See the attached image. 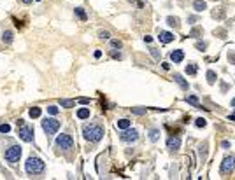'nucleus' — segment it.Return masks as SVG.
I'll list each match as a JSON object with an SVG mask.
<instances>
[{"mask_svg":"<svg viewBox=\"0 0 235 180\" xmlns=\"http://www.w3.org/2000/svg\"><path fill=\"white\" fill-rule=\"evenodd\" d=\"M160 40H161L163 44H168V42L174 40V35L170 33V32H160Z\"/></svg>","mask_w":235,"mask_h":180,"instance_id":"nucleus-11","label":"nucleus"},{"mask_svg":"<svg viewBox=\"0 0 235 180\" xmlns=\"http://www.w3.org/2000/svg\"><path fill=\"white\" fill-rule=\"evenodd\" d=\"M76 14H77V16H79V18H81L82 21H86V12H84V11H82L81 7H77V9H76Z\"/></svg>","mask_w":235,"mask_h":180,"instance_id":"nucleus-25","label":"nucleus"},{"mask_svg":"<svg viewBox=\"0 0 235 180\" xmlns=\"http://www.w3.org/2000/svg\"><path fill=\"white\" fill-rule=\"evenodd\" d=\"M147 112V108L146 107H142V108H139V107H132V114H135V116H144Z\"/></svg>","mask_w":235,"mask_h":180,"instance_id":"nucleus-17","label":"nucleus"},{"mask_svg":"<svg viewBox=\"0 0 235 180\" xmlns=\"http://www.w3.org/2000/svg\"><path fill=\"white\" fill-rule=\"evenodd\" d=\"M207 47V44L205 42H197V49H200V51H204Z\"/></svg>","mask_w":235,"mask_h":180,"instance_id":"nucleus-31","label":"nucleus"},{"mask_svg":"<svg viewBox=\"0 0 235 180\" xmlns=\"http://www.w3.org/2000/svg\"><path fill=\"white\" fill-rule=\"evenodd\" d=\"M232 107H233V108H235V98H233V100H232Z\"/></svg>","mask_w":235,"mask_h":180,"instance_id":"nucleus-38","label":"nucleus"},{"mask_svg":"<svg viewBox=\"0 0 235 180\" xmlns=\"http://www.w3.org/2000/svg\"><path fill=\"white\" fill-rule=\"evenodd\" d=\"M21 157V147L19 145H12L11 149L5 150V161L11 163V164H16Z\"/></svg>","mask_w":235,"mask_h":180,"instance_id":"nucleus-5","label":"nucleus"},{"mask_svg":"<svg viewBox=\"0 0 235 180\" xmlns=\"http://www.w3.org/2000/svg\"><path fill=\"white\" fill-rule=\"evenodd\" d=\"M42 129L46 135H54L60 129V121H56L54 117H46L42 121Z\"/></svg>","mask_w":235,"mask_h":180,"instance_id":"nucleus-4","label":"nucleus"},{"mask_svg":"<svg viewBox=\"0 0 235 180\" xmlns=\"http://www.w3.org/2000/svg\"><path fill=\"white\" fill-rule=\"evenodd\" d=\"M28 114H30L32 119H37V117H40V108H39V107H33V108H30Z\"/></svg>","mask_w":235,"mask_h":180,"instance_id":"nucleus-18","label":"nucleus"},{"mask_svg":"<svg viewBox=\"0 0 235 180\" xmlns=\"http://www.w3.org/2000/svg\"><path fill=\"white\" fill-rule=\"evenodd\" d=\"M230 121H235V116H230Z\"/></svg>","mask_w":235,"mask_h":180,"instance_id":"nucleus-39","label":"nucleus"},{"mask_svg":"<svg viewBox=\"0 0 235 180\" xmlns=\"http://www.w3.org/2000/svg\"><path fill=\"white\" fill-rule=\"evenodd\" d=\"M98 37H100V39H109L111 35H109V32H100V33H98Z\"/></svg>","mask_w":235,"mask_h":180,"instance_id":"nucleus-32","label":"nucleus"},{"mask_svg":"<svg viewBox=\"0 0 235 180\" xmlns=\"http://www.w3.org/2000/svg\"><path fill=\"white\" fill-rule=\"evenodd\" d=\"M77 117L79 119H88L90 117V108H79L77 110Z\"/></svg>","mask_w":235,"mask_h":180,"instance_id":"nucleus-15","label":"nucleus"},{"mask_svg":"<svg viewBox=\"0 0 235 180\" xmlns=\"http://www.w3.org/2000/svg\"><path fill=\"white\" fill-rule=\"evenodd\" d=\"M228 61L235 65V54H233V53H228Z\"/></svg>","mask_w":235,"mask_h":180,"instance_id":"nucleus-35","label":"nucleus"},{"mask_svg":"<svg viewBox=\"0 0 235 180\" xmlns=\"http://www.w3.org/2000/svg\"><path fill=\"white\" fill-rule=\"evenodd\" d=\"M191 37H198V35H202V28H195V30H191V33H189Z\"/></svg>","mask_w":235,"mask_h":180,"instance_id":"nucleus-30","label":"nucleus"},{"mask_svg":"<svg viewBox=\"0 0 235 180\" xmlns=\"http://www.w3.org/2000/svg\"><path fill=\"white\" fill-rule=\"evenodd\" d=\"M18 135L23 142H32L33 140V128L32 126H25L23 121H18Z\"/></svg>","mask_w":235,"mask_h":180,"instance_id":"nucleus-3","label":"nucleus"},{"mask_svg":"<svg viewBox=\"0 0 235 180\" xmlns=\"http://www.w3.org/2000/svg\"><path fill=\"white\" fill-rule=\"evenodd\" d=\"M137 138H139L137 129L126 128V129H123V133H121V140H123V142H135Z\"/></svg>","mask_w":235,"mask_h":180,"instance_id":"nucleus-8","label":"nucleus"},{"mask_svg":"<svg viewBox=\"0 0 235 180\" xmlns=\"http://www.w3.org/2000/svg\"><path fill=\"white\" fill-rule=\"evenodd\" d=\"M60 105L65 107V108H70V107L76 105V102H74V100H60Z\"/></svg>","mask_w":235,"mask_h":180,"instance_id":"nucleus-22","label":"nucleus"},{"mask_svg":"<svg viewBox=\"0 0 235 180\" xmlns=\"http://www.w3.org/2000/svg\"><path fill=\"white\" fill-rule=\"evenodd\" d=\"M174 81H176V82H177V84H179V86H181L183 89H189V84H188V82H186V81L183 79V75L176 74V75H174Z\"/></svg>","mask_w":235,"mask_h":180,"instance_id":"nucleus-13","label":"nucleus"},{"mask_svg":"<svg viewBox=\"0 0 235 180\" xmlns=\"http://www.w3.org/2000/svg\"><path fill=\"white\" fill-rule=\"evenodd\" d=\"M2 40H4L5 44H11V42H12V32H9V30H7V32H4Z\"/></svg>","mask_w":235,"mask_h":180,"instance_id":"nucleus-19","label":"nucleus"},{"mask_svg":"<svg viewBox=\"0 0 235 180\" xmlns=\"http://www.w3.org/2000/svg\"><path fill=\"white\" fill-rule=\"evenodd\" d=\"M149 51H151V54H153V58H155V60H160V51H158V49L151 47V49H149Z\"/></svg>","mask_w":235,"mask_h":180,"instance_id":"nucleus-29","label":"nucleus"},{"mask_svg":"<svg viewBox=\"0 0 235 180\" xmlns=\"http://www.w3.org/2000/svg\"><path fill=\"white\" fill-rule=\"evenodd\" d=\"M195 124H197V126H198V128H204V126H205V124H207V122H205V119H204V117H198V119H197V121H195Z\"/></svg>","mask_w":235,"mask_h":180,"instance_id":"nucleus-27","label":"nucleus"},{"mask_svg":"<svg viewBox=\"0 0 235 180\" xmlns=\"http://www.w3.org/2000/svg\"><path fill=\"white\" fill-rule=\"evenodd\" d=\"M77 102H79V103H82V105H90V98H79Z\"/></svg>","mask_w":235,"mask_h":180,"instance_id":"nucleus-33","label":"nucleus"},{"mask_svg":"<svg viewBox=\"0 0 235 180\" xmlns=\"http://www.w3.org/2000/svg\"><path fill=\"white\" fill-rule=\"evenodd\" d=\"M186 102H188V103H191L193 107H200V102H198V98H197V96H186Z\"/></svg>","mask_w":235,"mask_h":180,"instance_id":"nucleus-21","label":"nucleus"},{"mask_svg":"<svg viewBox=\"0 0 235 180\" xmlns=\"http://www.w3.org/2000/svg\"><path fill=\"white\" fill-rule=\"evenodd\" d=\"M37 2H40V0H37Z\"/></svg>","mask_w":235,"mask_h":180,"instance_id":"nucleus-41","label":"nucleus"},{"mask_svg":"<svg viewBox=\"0 0 235 180\" xmlns=\"http://www.w3.org/2000/svg\"><path fill=\"white\" fill-rule=\"evenodd\" d=\"M158 137H160V131L158 129H151V131H149V140H151V142H156Z\"/></svg>","mask_w":235,"mask_h":180,"instance_id":"nucleus-20","label":"nucleus"},{"mask_svg":"<svg viewBox=\"0 0 235 180\" xmlns=\"http://www.w3.org/2000/svg\"><path fill=\"white\" fill-rule=\"evenodd\" d=\"M193 9H195L197 12H202V11L207 9V4L204 2V0H195V2H193Z\"/></svg>","mask_w":235,"mask_h":180,"instance_id":"nucleus-12","label":"nucleus"},{"mask_svg":"<svg viewBox=\"0 0 235 180\" xmlns=\"http://www.w3.org/2000/svg\"><path fill=\"white\" fill-rule=\"evenodd\" d=\"M112 58H118V60H119V58H121V54H119V53H112Z\"/></svg>","mask_w":235,"mask_h":180,"instance_id":"nucleus-37","label":"nucleus"},{"mask_svg":"<svg viewBox=\"0 0 235 180\" xmlns=\"http://www.w3.org/2000/svg\"><path fill=\"white\" fill-rule=\"evenodd\" d=\"M111 46H112V47H118V49H119V47H121V42H119V40H112V42H111Z\"/></svg>","mask_w":235,"mask_h":180,"instance_id":"nucleus-34","label":"nucleus"},{"mask_svg":"<svg viewBox=\"0 0 235 180\" xmlns=\"http://www.w3.org/2000/svg\"><path fill=\"white\" fill-rule=\"evenodd\" d=\"M9 131H11L9 124H0V133H9Z\"/></svg>","mask_w":235,"mask_h":180,"instance_id":"nucleus-28","label":"nucleus"},{"mask_svg":"<svg viewBox=\"0 0 235 180\" xmlns=\"http://www.w3.org/2000/svg\"><path fill=\"white\" fill-rule=\"evenodd\" d=\"M167 21H168V25H170V26H174V28H179V19H177V18H172V16H170Z\"/></svg>","mask_w":235,"mask_h":180,"instance_id":"nucleus-24","label":"nucleus"},{"mask_svg":"<svg viewBox=\"0 0 235 180\" xmlns=\"http://www.w3.org/2000/svg\"><path fill=\"white\" fill-rule=\"evenodd\" d=\"M170 60H172L174 63H181V61L184 60V53H183L181 49H177V51H172V53H170Z\"/></svg>","mask_w":235,"mask_h":180,"instance_id":"nucleus-10","label":"nucleus"},{"mask_svg":"<svg viewBox=\"0 0 235 180\" xmlns=\"http://www.w3.org/2000/svg\"><path fill=\"white\" fill-rule=\"evenodd\" d=\"M82 135H84V138L90 140V142H98L104 137V128L100 124H86L82 128Z\"/></svg>","mask_w":235,"mask_h":180,"instance_id":"nucleus-1","label":"nucleus"},{"mask_svg":"<svg viewBox=\"0 0 235 180\" xmlns=\"http://www.w3.org/2000/svg\"><path fill=\"white\" fill-rule=\"evenodd\" d=\"M221 147H223V149H228V147H230V142H228V140L221 142Z\"/></svg>","mask_w":235,"mask_h":180,"instance_id":"nucleus-36","label":"nucleus"},{"mask_svg":"<svg viewBox=\"0 0 235 180\" xmlns=\"http://www.w3.org/2000/svg\"><path fill=\"white\" fill-rule=\"evenodd\" d=\"M56 145L60 147V149H63V150H69V149H72V145H74V140H72V137L70 135H60V137L56 138Z\"/></svg>","mask_w":235,"mask_h":180,"instance_id":"nucleus-6","label":"nucleus"},{"mask_svg":"<svg viewBox=\"0 0 235 180\" xmlns=\"http://www.w3.org/2000/svg\"><path fill=\"white\" fill-rule=\"evenodd\" d=\"M186 74H188V75H195V74H197V65H193V63L188 65V66H186Z\"/></svg>","mask_w":235,"mask_h":180,"instance_id":"nucleus-23","label":"nucleus"},{"mask_svg":"<svg viewBox=\"0 0 235 180\" xmlns=\"http://www.w3.org/2000/svg\"><path fill=\"white\" fill-rule=\"evenodd\" d=\"M44 168H46L44 161L39 159V157H28V161L25 163V170L28 175H39L44 171Z\"/></svg>","mask_w":235,"mask_h":180,"instance_id":"nucleus-2","label":"nucleus"},{"mask_svg":"<svg viewBox=\"0 0 235 180\" xmlns=\"http://www.w3.org/2000/svg\"><path fill=\"white\" fill-rule=\"evenodd\" d=\"M48 112H49L51 116H56V114H58V107H56V105H49V107H48Z\"/></svg>","mask_w":235,"mask_h":180,"instance_id":"nucleus-26","label":"nucleus"},{"mask_svg":"<svg viewBox=\"0 0 235 180\" xmlns=\"http://www.w3.org/2000/svg\"><path fill=\"white\" fill-rule=\"evenodd\" d=\"M233 170H235V157L233 156L225 157L221 163V173H232Z\"/></svg>","mask_w":235,"mask_h":180,"instance_id":"nucleus-7","label":"nucleus"},{"mask_svg":"<svg viewBox=\"0 0 235 180\" xmlns=\"http://www.w3.org/2000/svg\"><path fill=\"white\" fill-rule=\"evenodd\" d=\"M23 2H25V4H30V2H32V0H23Z\"/></svg>","mask_w":235,"mask_h":180,"instance_id":"nucleus-40","label":"nucleus"},{"mask_svg":"<svg viewBox=\"0 0 235 180\" xmlns=\"http://www.w3.org/2000/svg\"><path fill=\"white\" fill-rule=\"evenodd\" d=\"M116 126H118L119 129H126V128H130V126H132V122L128 121V119H119V121L116 122Z\"/></svg>","mask_w":235,"mask_h":180,"instance_id":"nucleus-14","label":"nucleus"},{"mask_svg":"<svg viewBox=\"0 0 235 180\" xmlns=\"http://www.w3.org/2000/svg\"><path fill=\"white\" fill-rule=\"evenodd\" d=\"M167 147L172 149V150H177V149L181 147V138H177V137H170V138L167 140Z\"/></svg>","mask_w":235,"mask_h":180,"instance_id":"nucleus-9","label":"nucleus"},{"mask_svg":"<svg viewBox=\"0 0 235 180\" xmlns=\"http://www.w3.org/2000/svg\"><path fill=\"white\" fill-rule=\"evenodd\" d=\"M216 79H218V75H216L214 70H209V72H207V81H209V84H214Z\"/></svg>","mask_w":235,"mask_h":180,"instance_id":"nucleus-16","label":"nucleus"}]
</instances>
